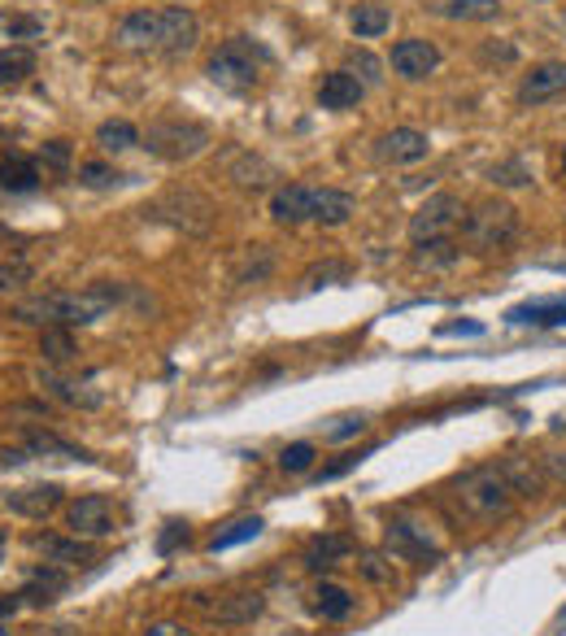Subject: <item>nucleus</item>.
I'll list each match as a JSON object with an SVG mask.
<instances>
[{"label":"nucleus","instance_id":"nucleus-1","mask_svg":"<svg viewBox=\"0 0 566 636\" xmlns=\"http://www.w3.org/2000/svg\"><path fill=\"white\" fill-rule=\"evenodd\" d=\"M201 35V22L184 4L166 9H135L114 26V44L131 52H188Z\"/></svg>","mask_w":566,"mask_h":636},{"label":"nucleus","instance_id":"nucleus-2","mask_svg":"<svg viewBox=\"0 0 566 636\" xmlns=\"http://www.w3.org/2000/svg\"><path fill=\"white\" fill-rule=\"evenodd\" d=\"M118 302V288L109 284H96V288H83V293H44V297H26L13 306L17 322H31V327H87L105 315L109 306Z\"/></svg>","mask_w":566,"mask_h":636},{"label":"nucleus","instance_id":"nucleus-3","mask_svg":"<svg viewBox=\"0 0 566 636\" xmlns=\"http://www.w3.org/2000/svg\"><path fill=\"white\" fill-rule=\"evenodd\" d=\"M449 497H453V506L467 519H475V523H502V519H510L519 493L506 480V471L488 462V467H471L467 475H458L453 488H449Z\"/></svg>","mask_w":566,"mask_h":636},{"label":"nucleus","instance_id":"nucleus-4","mask_svg":"<svg viewBox=\"0 0 566 636\" xmlns=\"http://www.w3.org/2000/svg\"><path fill=\"white\" fill-rule=\"evenodd\" d=\"M267 61H271V52H267L262 44L236 35V39H227V44H219V48L210 52L205 74H210L219 87H227V92H249V87H258Z\"/></svg>","mask_w":566,"mask_h":636},{"label":"nucleus","instance_id":"nucleus-5","mask_svg":"<svg viewBox=\"0 0 566 636\" xmlns=\"http://www.w3.org/2000/svg\"><path fill=\"white\" fill-rule=\"evenodd\" d=\"M140 140H144V149H149L153 157H162V162H188V157L205 153L210 127H201V122H192V118H157V122H149V131H144Z\"/></svg>","mask_w":566,"mask_h":636},{"label":"nucleus","instance_id":"nucleus-6","mask_svg":"<svg viewBox=\"0 0 566 636\" xmlns=\"http://www.w3.org/2000/svg\"><path fill=\"white\" fill-rule=\"evenodd\" d=\"M462 236L471 249H506L519 236V210L506 201H484L462 219Z\"/></svg>","mask_w":566,"mask_h":636},{"label":"nucleus","instance_id":"nucleus-7","mask_svg":"<svg viewBox=\"0 0 566 636\" xmlns=\"http://www.w3.org/2000/svg\"><path fill=\"white\" fill-rule=\"evenodd\" d=\"M462 227V201L449 192L427 197L414 214H410V240L414 245H432V240H449Z\"/></svg>","mask_w":566,"mask_h":636},{"label":"nucleus","instance_id":"nucleus-8","mask_svg":"<svg viewBox=\"0 0 566 636\" xmlns=\"http://www.w3.org/2000/svg\"><path fill=\"white\" fill-rule=\"evenodd\" d=\"M66 528H70V537H83V541H105V537H114V532H118V506H114V497L87 493V497L70 502Z\"/></svg>","mask_w":566,"mask_h":636},{"label":"nucleus","instance_id":"nucleus-9","mask_svg":"<svg viewBox=\"0 0 566 636\" xmlns=\"http://www.w3.org/2000/svg\"><path fill=\"white\" fill-rule=\"evenodd\" d=\"M384 545H388V554L392 558H405V563H440V541L427 532V523H418V519H388V528H384Z\"/></svg>","mask_w":566,"mask_h":636},{"label":"nucleus","instance_id":"nucleus-10","mask_svg":"<svg viewBox=\"0 0 566 636\" xmlns=\"http://www.w3.org/2000/svg\"><path fill=\"white\" fill-rule=\"evenodd\" d=\"M144 214H153V219H170L175 227H184V232H192V236H205L210 232V223H214V205L201 197V192H192V188H175V192H166L153 210H144Z\"/></svg>","mask_w":566,"mask_h":636},{"label":"nucleus","instance_id":"nucleus-11","mask_svg":"<svg viewBox=\"0 0 566 636\" xmlns=\"http://www.w3.org/2000/svg\"><path fill=\"white\" fill-rule=\"evenodd\" d=\"M31 458H66V462H87V454H83V449H74L70 440H61V436H52V432H44V427H26V432L17 436V445H4V449H0V462H4V467L31 462Z\"/></svg>","mask_w":566,"mask_h":636},{"label":"nucleus","instance_id":"nucleus-12","mask_svg":"<svg viewBox=\"0 0 566 636\" xmlns=\"http://www.w3.org/2000/svg\"><path fill=\"white\" fill-rule=\"evenodd\" d=\"M432 153V140L418 131V127H392L388 136L375 140V157L384 166H414Z\"/></svg>","mask_w":566,"mask_h":636},{"label":"nucleus","instance_id":"nucleus-13","mask_svg":"<svg viewBox=\"0 0 566 636\" xmlns=\"http://www.w3.org/2000/svg\"><path fill=\"white\" fill-rule=\"evenodd\" d=\"M201 606H205L210 620L240 628V624H253V620L267 611V598H262L258 589H232V593H223L219 602H201Z\"/></svg>","mask_w":566,"mask_h":636},{"label":"nucleus","instance_id":"nucleus-14","mask_svg":"<svg viewBox=\"0 0 566 636\" xmlns=\"http://www.w3.org/2000/svg\"><path fill=\"white\" fill-rule=\"evenodd\" d=\"M31 550H35L48 567H83V563L96 558L92 541H83V537H52V532L31 537Z\"/></svg>","mask_w":566,"mask_h":636},{"label":"nucleus","instance_id":"nucleus-15","mask_svg":"<svg viewBox=\"0 0 566 636\" xmlns=\"http://www.w3.org/2000/svg\"><path fill=\"white\" fill-rule=\"evenodd\" d=\"M314 205H318V188H309V184H287V188H275V197H271V219H275L280 227L314 223Z\"/></svg>","mask_w":566,"mask_h":636},{"label":"nucleus","instance_id":"nucleus-16","mask_svg":"<svg viewBox=\"0 0 566 636\" xmlns=\"http://www.w3.org/2000/svg\"><path fill=\"white\" fill-rule=\"evenodd\" d=\"M436 66H440V48H436L432 39L410 35V39L392 44V70H397L401 79H427Z\"/></svg>","mask_w":566,"mask_h":636},{"label":"nucleus","instance_id":"nucleus-17","mask_svg":"<svg viewBox=\"0 0 566 636\" xmlns=\"http://www.w3.org/2000/svg\"><path fill=\"white\" fill-rule=\"evenodd\" d=\"M566 92V61H541L532 74L519 83V105H545Z\"/></svg>","mask_w":566,"mask_h":636},{"label":"nucleus","instance_id":"nucleus-18","mask_svg":"<svg viewBox=\"0 0 566 636\" xmlns=\"http://www.w3.org/2000/svg\"><path fill=\"white\" fill-rule=\"evenodd\" d=\"M4 506L22 519H48L57 506H61V484H26V488H13L4 493Z\"/></svg>","mask_w":566,"mask_h":636},{"label":"nucleus","instance_id":"nucleus-19","mask_svg":"<svg viewBox=\"0 0 566 636\" xmlns=\"http://www.w3.org/2000/svg\"><path fill=\"white\" fill-rule=\"evenodd\" d=\"M349 554H357V541L353 537H344V532H322V537H314L309 545H305V567L309 572H327V567H335V563H344Z\"/></svg>","mask_w":566,"mask_h":636},{"label":"nucleus","instance_id":"nucleus-20","mask_svg":"<svg viewBox=\"0 0 566 636\" xmlns=\"http://www.w3.org/2000/svg\"><path fill=\"white\" fill-rule=\"evenodd\" d=\"M362 96H366V83H357L349 70H331L318 83V105L322 109H353Z\"/></svg>","mask_w":566,"mask_h":636},{"label":"nucleus","instance_id":"nucleus-21","mask_svg":"<svg viewBox=\"0 0 566 636\" xmlns=\"http://www.w3.org/2000/svg\"><path fill=\"white\" fill-rule=\"evenodd\" d=\"M39 388H44L48 397L66 401V405H79V410H96V405H101V392H92L83 379H66V375H57V370H39Z\"/></svg>","mask_w":566,"mask_h":636},{"label":"nucleus","instance_id":"nucleus-22","mask_svg":"<svg viewBox=\"0 0 566 636\" xmlns=\"http://www.w3.org/2000/svg\"><path fill=\"white\" fill-rule=\"evenodd\" d=\"M309 611H314L318 620H327V624H340V620L353 615V598H349L344 585L322 580V585H314V593H309Z\"/></svg>","mask_w":566,"mask_h":636},{"label":"nucleus","instance_id":"nucleus-23","mask_svg":"<svg viewBox=\"0 0 566 636\" xmlns=\"http://www.w3.org/2000/svg\"><path fill=\"white\" fill-rule=\"evenodd\" d=\"M35 188H39V166L31 157H22V153H9L0 162V192L22 197V192H35Z\"/></svg>","mask_w":566,"mask_h":636},{"label":"nucleus","instance_id":"nucleus-24","mask_svg":"<svg viewBox=\"0 0 566 636\" xmlns=\"http://www.w3.org/2000/svg\"><path fill=\"white\" fill-rule=\"evenodd\" d=\"M502 471H506V480L515 484L519 497H541V493H545V467H536L532 458L515 454V458L502 462Z\"/></svg>","mask_w":566,"mask_h":636},{"label":"nucleus","instance_id":"nucleus-25","mask_svg":"<svg viewBox=\"0 0 566 636\" xmlns=\"http://www.w3.org/2000/svg\"><path fill=\"white\" fill-rule=\"evenodd\" d=\"M510 322L519 327H566V297H550V302H528V306H515Z\"/></svg>","mask_w":566,"mask_h":636},{"label":"nucleus","instance_id":"nucleus-26","mask_svg":"<svg viewBox=\"0 0 566 636\" xmlns=\"http://www.w3.org/2000/svg\"><path fill=\"white\" fill-rule=\"evenodd\" d=\"M57 593H66V576H61V567H48L44 563V572H31V580L22 585V602H31V606H48Z\"/></svg>","mask_w":566,"mask_h":636},{"label":"nucleus","instance_id":"nucleus-27","mask_svg":"<svg viewBox=\"0 0 566 636\" xmlns=\"http://www.w3.org/2000/svg\"><path fill=\"white\" fill-rule=\"evenodd\" d=\"M262 519L258 515H245V519H232L223 532H214V541H210V554H223V550H236V545H245V541H258L262 537Z\"/></svg>","mask_w":566,"mask_h":636},{"label":"nucleus","instance_id":"nucleus-28","mask_svg":"<svg viewBox=\"0 0 566 636\" xmlns=\"http://www.w3.org/2000/svg\"><path fill=\"white\" fill-rule=\"evenodd\" d=\"M26 74H35V52H31L26 44H9V48H0V87L22 83Z\"/></svg>","mask_w":566,"mask_h":636},{"label":"nucleus","instance_id":"nucleus-29","mask_svg":"<svg viewBox=\"0 0 566 636\" xmlns=\"http://www.w3.org/2000/svg\"><path fill=\"white\" fill-rule=\"evenodd\" d=\"M96 144H101L105 153H127V149L140 144V131H135L131 122H122V118H109V122L96 127Z\"/></svg>","mask_w":566,"mask_h":636},{"label":"nucleus","instance_id":"nucleus-30","mask_svg":"<svg viewBox=\"0 0 566 636\" xmlns=\"http://www.w3.org/2000/svg\"><path fill=\"white\" fill-rule=\"evenodd\" d=\"M440 13L453 22H493L502 13V0H445Z\"/></svg>","mask_w":566,"mask_h":636},{"label":"nucleus","instance_id":"nucleus-31","mask_svg":"<svg viewBox=\"0 0 566 636\" xmlns=\"http://www.w3.org/2000/svg\"><path fill=\"white\" fill-rule=\"evenodd\" d=\"M388 22H392V17H388L384 4H357V9L349 13V26H353L357 39H375V35H384Z\"/></svg>","mask_w":566,"mask_h":636},{"label":"nucleus","instance_id":"nucleus-32","mask_svg":"<svg viewBox=\"0 0 566 636\" xmlns=\"http://www.w3.org/2000/svg\"><path fill=\"white\" fill-rule=\"evenodd\" d=\"M232 179H236L240 188H267V184L275 179V170H271L262 157H253V153H240V157L232 162Z\"/></svg>","mask_w":566,"mask_h":636},{"label":"nucleus","instance_id":"nucleus-33","mask_svg":"<svg viewBox=\"0 0 566 636\" xmlns=\"http://www.w3.org/2000/svg\"><path fill=\"white\" fill-rule=\"evenodd\" d=\"M39 353H44L48 362H74L79 344H74L70 327H44V331H39Z\"/></svg>","mask_w":566,"mask_h":636},{"label":"nucleus","instance_id":"nucleus-34","mask_svg":"<svg viewBox=\"0 0 566 636\" xmlns=\"http://www.w3.org/2000/svg\"><path fill=\"white\" fill-rule=\"evenodd\" d=\"M366 427H370V419H366L362 410H349V414H335V419L322 423V440L340 445V440H349V436H362Z\"/></svg>","mask_w":566,"mask_h":636},{"label":"nucleus","instance_id":"nucleus-35","mask_svg":"<svg viewBox=\"0 0 566 636\" xmlns=\"http://www.w3.org/2000/svg\"><path fill=\"white\" fill-rule=\"evenodd\" d=\"M349 74H353L357 83L375 87V83L384 79V61H379L375 52H366V48H353V52H349Z\"/></svg>","mask_w":566,"mask_h":636},{"label":"nucleus","instance_id":"nucleus-36","mask_svg":"<svg viewBox=\"0 0 566 636\" xmlns=\"http://www.w3.org/2000/svg\"><path fill=\"white\" fill-rule=\"evenodd\" d=\"M453 262H458V245L453 240H432V245H418V254H414V267H427V271L453 267Z\"/></svg>","mask_w":566,"mask_h":636},{"label":"nucleus","instance_id":"nucleus-37","mask_svg":"<svg viewBox=\"0 0 566 636\" xmlns=\"http://www.w3.org/2000/svg\"><path fill=\"white\" fill-rule=\"evenodd\" d=\"M31 280H35V271H31L26 258H4V262H0V293H17V288H26Z\"/></svg>","mask_w":566,"mask_h":636},{"label":"nucleus","instance_id":"nucleus-38","mask_svg":"<svg viewBox=\"0 0 566 636\" xmlns=\"http://www.w3.org/2000/svg\"><path fill=\"white\" fill-rule=\"evenodd\" d=\"M309 467H314V445L309 440H296L280 454V471H287V475H305Z\"/></svg>","mask_w":566,"mask_h":636},{"label":"nucleus","instance_id":"nucleus-39","mask_svg":"<svg viewBox=\"0 0 566 636\" xmlns=\"http://www.w3.org/2000/svg\"><path fill=\"white\" fill-rule=\"evenodd\" d=\"M122 175L114 170V166H105V162H83L79 166V184L83 188H109V184H118Z\"/></svg>","mask_w":566,"mask_h":636},{"label":"nucleus","instance_id":"nucleus-40","mask_svg":"<svg viewBox=\"0 0 566 636\" xmlns=\"http://www.w3.org/2000/svg\"><path fill=\"white\" fill-rule=\"evenodd\" d=\"M357 567H362V576H366L370 585H392V580H397V572H392V563H388L384 554H362Z\"/></svg>","mask_w":566,"mask_h":636},{"label":"nucleus","instance_id":"nucleus-41","mask_svg":"<svg viewBox=\"0 0 566 636\" xmlns=\"http://www.w3.org/2000/svg\"><path fill=\"white\" fill-rule=\"evenodd\" d=\"M493 184H506V188H523V184H532V170H528L523 162H502V166H493Z\"/></svg>","mask_w":566,"mask_h":636},{"label":"nucleus","instance_id":"nucleus-42","mask_svg":"<svg viewBox=\"0 0 566 636\" xmlns=\"http://www.w3.org/2000/svg\"><path fill=\"white\" fill-rule=\"evenodd\" d=\"M39 157H44V166L66 170V166H70V144H66V140H48V144L39 149Z\"/></svg>","mask_w":566,"mask_h":636},{"label":"nucleus","instance_id":"nucleus-43","mask_svg":"<svg viewBox=\"0 0 566 636\" xmlns=\"http://www.w3.org/2000/svg\"><path fill=\"white\" fill-rule=\"evenodd\" d=\"M4 31H9V39H31L44 31V22L39 17H4Z\"/></svg>","mask_w":566,"mask_h":636},{"label":"nucleus","instance_id":"nucleus-44","mask_svg":"<svg viewBox=\"0 0 566 636\" xmlns=\"http://www.w3.org/2000/svg\"><path fill=\"white\" fill-rule=\"evenodd\" d=\"M362 458H366V454H340V458H335L331 467H322V471H318L314 480H318V484H322V480H335V475H344V471H353V467H357Z\"/></svg>","mask_w":566,"mask_h":636},{"label":"nucleus","instance_id":"nucleus-45","mask_svg":"<svg viewBox=\"0 0 566 636\" xmlns=\"http://www.w3.org/2000/svg\"><path fill=\"white\" fill-rule=\"evenodd\" d=\"M179 545H188V523H166V532L157 537V550L170 554V550H179Z\"/></svg>","mask_w":566,"mask_h":636},{"label":"nucleus","instance_id":"nucleus-46","mask_svg":"<svg viewBox=\"0 0 566 636\" xmlns=\"http://www.w3.org/2000/svg\"><path fill=\"white\" fill-rule=\"evenodd\" d=\"M140 636H197V633L184 628V624H175V620H157V624H149Z\"/></svg>","mask_w":566,"mask_h":636},{"label":"nucleus","instance_id":"nucleus-47","mask_svg":"<svg viewBox=\"0 0 566 636\" xmlns=\"http://www.w3.org/2000/svg\"><path fill=\"white\" fill-rule=\"evenodd\" d=\"M480 57H484V61H502V66H510V61H515V44H484Z\"/></svg>","mask_w":566,"mask_h":636},{"label":"nucleus","instance_id":"nucleus-48","mask_svg":"<svg viewBox=\"0 0 566 636\" xmlns=\"http://www.w3.org/2000/svg\"><path fill=\"white\" fill-rule=\"evenodd\" d=\"M541 467H545V475H554L558 484H566V454H545Z\"/></svg>","mask_w":566,"mask_h":636},{"label":"nucleus","instance_id":"nucleus-49","mask_svg":"<svg viewBox=\"0 0 566 636\" xmlns=\"http://www.w3.org/2000/svg\"><path fill=\"white\" fill-rule=\"evenodd\" d=\"M35 636H79L74 628H48V633H35Z\"/></svg>","mask_w":566,"mask_h":636},{"label":"nucleus","instance_id":"nucleus-50","mask_svg":"<svg viewBox=\"0 0 566 636\" xmlns=\"http://www.w3.org/2000/svg\"><path fill=\"white\" fill-rule=\"evenodd\" d=\"M0 563H4V528H0Z\"/></svg>","mask_w":566,"mask_h":636},{"label":"nucleus","instance_id":"nucleus-51","mask_svg":"<svg viewBox=\"0 0 566 636\" xmlns=\"http://www.w3.org/2000/svg\"><path fill=\"white\" fill-rule=\"evenodd\" d=\"M563 170H566V153H563Z\"/></svg>","mask_w":566,"mask_h":636}]
</instances>
